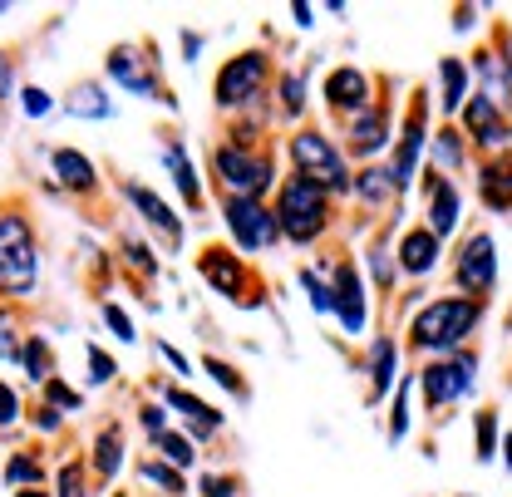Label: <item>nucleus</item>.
<instances>
[{
    "label": "nucleus",
    "instance_id": "nucleus-7",
    "mask_svg": "<svg viewBox=\"0 0 512 497\" xmlns=\"http://www.w3.org/2000/svg\"><path fill=\"white\" fill-rule=\"evenodd\" d=\"M104 79L119 84L133 99H148V104H163V109L178 114V99H173V89L163 79V64H158V45L153 40H124V45H114L104 55Z\"/></svg>",
    "mask_w": 512,
    "mask_h": 497
},
{
    "label": "nucleus",
    "instance_id": "nucleus-25",
    "mask_svg": "<svg viewBox=\"0 0 512 497\" xmlns=\"http://www.w3.org/2000/svg\"><path fill=\"white\" fill-rule=\"evenodd\" d=\"M468 69H473L478 84H483L478 94H488L498 109H512V69H508V60H503V50H498V40H493V45H478Z\"/></svg>",
    "mask_w": 512,
    "mask_h": 497
},
{
    "label": "nucleus",
    "instance_id": "nucleus-5",
    "mask_svg": "<svg viewBox=\"0 0 512 497\" xmlns=\"http://www.w3.org/2000/svg\"><path fill=\"white\" fill-rule=\"evenodd\" d=\"M286 158H291V173H301V178H311L316 187H325L335 202H350V192H355V168H350L345 148H340L320 124L291 128Z\"/></svg>",
    "mask_w": 512,
    "mask_h": 497
},
{
    "label": "nucleus",
    "instance_id": "nucleus-4",
    "mask_svg": "<svg viewBox=\"0 0 512 497\" xmlns=\"http://www.w3.org/2000/svg\"><path fill=\"white\" fill-rule=\"evenodd\" d=\"M276 222H281V242L316 247L335 227V197L325 187H316L311 178H301V173H286L276 183Z\"/></svg>",
    "mask_w": 512,
    "mask_h": 497
},
{
    "label": "nucleus",
    "instance_id": "nucleus-15",
    "mask_svg": "<svg viewBox=\"0 0 512 497\" xmlns=\"http://www.w3.org/2000/svg\"><path fill=\"white\" fill-rule=\"evenodd\" d=\"M222 227L232 237V247L261 256L281 242V222H276V207L266 202H222Z\"/></svg>",
    "mask_w": 512,
    "mask_h": 497
},
{
    "label": "nucleus",
    "instance_id": "nucleus-34",
    "mask_svg": "<svg viewBox=\"0 0 512 497\" xmlns=\"http://www.w3.org/2000/svg\"><path fill=\"white\" fill-rule=\"evenodd\" d=\"M148 448H153V458H163L168 468H178V473H188L192 463H197V443L188 434H178V429H163V434L148 438Z\"/></svg>",
    "mask_w": 512,
    "mask_h": 497
},
{
    "label": "nucleus",
    "instance_id": "nucleus-20",
    "mask_svg": "<svg viewBox=\"0 0 512 497\" xmlns=\"http://www.w3.org/2000/svg\"><path fill=\"white\" fill-rule=\"evenodd\" d=\"M163 143H158V158H163V168H168V178L178 187V197H183V207H188L192 217H202V207H207V192L197 183V163H192L188 143H183V133H158Z\"/></svg>",
    "mask_w": 512,
    "mask_h": 497
},
{
    "label": "nucleus",
    "instance_id": "nucleus-59",
    "mask_svg": "<svg viewBox=\"0 0 512 497\" xmlns=\"http://www.w3.org/2000/svg\"><path fill=\"white\" fill-rule=\"evenodd\" d=\"M503 463H508V473H512V434L503 438Z\"/></svg>",
    "mask_w": 512,
    "mask_h": 497
},
{
    "label": "nucleus",
    "instance_id": "nucleus-53",
    "mask_svg": "<svg viewBox=\"0 0 512 497\" xmlns=\"http://www.w3.org/2000/svg\"><path fill=\"white\" fill-rule=\"evenodd\" d=\"M158 355H163V360H168V365H173V374H192L188 355H183V350H173V345H168V340H158Z\"/></svg>",
    "mask_w": 512,
    "mask_h": 497
},
{
    "label": "nucleus",
    "instance_id": "nucleus-18",
    "mask_svg": "<svg viewBox=\"0 0 512 497\" xmlns=\"http://www.w3.org/2000/svg\"><path fill=\"white\" fill-rule=\"evenodd\" d=\"M419 197H424V227L448 242L453 232H458V217H463V187L453 183L448 173H434V168H424V178H419Z\"/></svg>",
    "mask_w": 512,
    "mask_h": 497
},
{
    "label": "nucleus",
    "instance_id": "nucleus-30",
    "mask_svg": "<svg viewBox=\"0 0 512 497\" xmlns=\"http://www.w3.org/2000/svg\"><path fill=\"white\" fill-rule=\"evenodd\" d=\"M429 168H434V173H448V178H458V173L468 168V138H463L458 124L434 128V138H429Z\"/></svg>",
    "mask_w": 512,
    "mask_h": 497
},
{
    "label": "nucleus",
    "instance_id": "nucleus-43",
    "mask_svg": "<svg viewBox=\"0 0 512 497\" xmlns=\"http://www.w3.org/2000/svg\"><path fill=\"white\" fill-rule=\"evenodd\" d=\"M119 251H124V261L133 266V271H143V276H158V256L148 251V242H143V237L124 232V237H119Z\"/></svg>",
    "mask_w": 512,
    "mask_h": 497
},
{
    "label": "nucleus",
    "instance_id": "nucleus-56",
    "mask_svg": "<svg viewBox=\"0 0 512 497\" xmlns=\"http://www.w3.org/2000/svg\"><path fill=\"white\" fill-rule=\"evenodd\" d=\"M453 15H458V20H453V30H458V35H468V30H473V20H468V15H478V10H468V5H458Z\"/></svg>",
    "mask_w": 512,
    "mask_h": 497
},
{
    "label": "nucleus",
    "instance_id": "nucleus-26",
    "mask_svg": "<svg viewBox=\"0 0 512 497\" xmlns=\"http://www.w3.org/2000/svg\"><path fill=\"white\" fill-rule=\"evenodd\" d=\"M69 119H84V124H109L119 114V104L109 99V84L104 79H79L60 104Z\"/></svg>",
    "mask_w": 512,
    "mask_h": 497
},
{
    "label": "nucleus",
    "instance_id": "nucleus-28",
    "mask_svg": "<svg viewBox=\"0 0 512 497\" xmlns=\"http://www.w3.org/2000/svg\"><path fill=\"white\" fill-rule=\"evenodd\" d=\"M478 197L493 212H512V153L478 158Z\"/></svg>",
    "mask_w": 512,
    "mask_h": 497
},
{
    "label": "nucleus",
    "instance_id": "nucleus-47",
    "mask_svg": "<svg viewBox=\"0 0 512 497\" xmlns=\"http://www.w3.org/2000/svg\"><path fill=\"white\" fill-rule=\"evenodd\" d=\"M99 315H104V325H109V330H114L124 345H133V340H138V330H133V315H128L119 301H99Z\"/></svg>",
    "mask_w": 512,
    "mask_h": 497
},
{
    "label": "nucleus",
    "instance_id": "nucleus-50",
    "mask_svg": "<svg viewBox=\"0 0 512 497\" xmlns=\"http://www.w3.org/2000/svg\"><path fill=\"white\" fill-rule=\"evenodd\" d=\"M138 424H143V434L148 438L163 434V429H168V409H163L158 399H143V404H138Z\"/></svg>",
    "mask_w": 512,
    "mask_h": 497
},
{
    "label": "nucleus",
    "instance_id": "nucleus-32",
    "mask_svg": "<svg viewBox=\"0 0 512 497\" xmlns=\"http://www.w3.org/2000/svg\"><path fill=\"white\" fill-rule=\"evenodd\" d=\"M89 468L99 483H114L124 473V429L119 424H104L99 438H94V453H89Z\"/></svg>",
    "mask_w": 512,
    "mask_h": 497
},
{
    "label": "nucleus",
    "instance_id": "nucleus-8",
    "mask_svg": "<svg viewBox=\"0 0 512 497\" xmlns=\"http://www.w3.org/2000/svg\"><path fill=\"white\" fill-rule=\"evenodd\" d=\"M429 89L419 84L414 94H409V104H404V119L394 128V148H389V173H394V187L404 192V187L419 178V168H424V158H429Z\"/></svg>",
    "mask_w": 512,
    "mask_h": 497
},
{
    "label": "nucleus",
    "instance_id": "nucleus-12",
    "mask_svg": "<svg viewBox=\"0 0 512 497\" xmlns=\"http://www.w3.org/2000/svg\"><path fill=\"white\" fill-rule=\"evenodd\" d=\"M197 271H202V281H207L217 296H227V301H237V306H261V286H256L252 266L232 247H202L197 251Z\"/></svg>",
    "mask_w": 512,
    "mask_h": 497
},
{
    "label": "nucleus",
    "instance_id": "nucleus-36",
    "mask_svg": "<svg viewBox=\"0 0 512 497\" xmlns=\"http://www.w3.org/2000/svg\"><path fill=\"white\" fill-rule=\"evenodd\" d=\"M138 478H143L148 488H158L163 497H188V478H183L178 468H168L163 458H153V453L138 458Z\"/></svg>",
    "mask_w": 512,
    "mask_h": 497
},
{
    "label": "nucleus",
    "instance_id": "nucleus-37",
    "mask_svg": "<svg viewBox=\"0 0 512 497\" xmlns=\"http://www.w3.org/2000/svg\"><path fill=\"white\" fill-rule=\"evenodd\" d=\"M419 389V379L414 374H399V384H394V409H389V443H404L409 438V394Z\"/></svg>",
    "mask_w": 512,
    "mask_h": 497
},
{
    "label": "nucleus",
    "instance_id": "nucleus-31",
    "mask_svg": "<svg viewBox=\"0 0 512 497\" xmlns=\"http://www.w3.org/2000/svg\"><path fill=\"white\" fill-rule=\"evenodd\" d=\"M0 478H5L15 493H20V488H45V478H50V468H45V448H15V453L5 458Z\"/></svg>",
    "mask_w": 512,
    "mask_h": 497
},
{
    "label": "nucleus",
    "instance_id": "nucleus-54",
    "mask_svg": "<svg viewBox=\"0 0 512 497\" xmlns=\"http://www.w3.org/2000/svg\"><path fill=\"white\" fill-rule=\"evenodd\" d=\"M291 15H296V25H301V30H311V25H316V10H311L306 0H296V5H291Z\"/></svg>",
    "mask_w": 512,
    "mask_h": 497
},
{
    "label": "nucleus",
    "instance_id": "nucleus-38",
    "mask_svg": "<svg viewBox=\"0 0 512 497\" xmlns=\"http://www.w3.org/2000/svg\"><path fill=\"white\" fill-rule=\"evenodd\" d=\"M296 281H301V291H306L311 311H316V315H335V286L320 276L316 266H301V271H296Z\"/></svg>",
    "mask_w": 512,
    "mask_h": 497
},
{
    "label": "nucleus",
    "instance_id": "nucleus-57",
    "mask_svg": "<svg viewBox=\"0 0 512 497\" xmlns=\"http://www.w3.org/2000/svg\"><path fill=\"white\" fill-rule=\"evenodd\" d=\"M498 50H503V60H508V69H512V30L508 25H498Z\"/></svg>",
    "mask_w": 512,
    "mask_h": 497
},
{
    "label": "nucleus",
    "instance_id": "nucleus-19",
    "mask_svg": "<svg viewBox=\"0 0 512 497\" xmlns=\"http://www.w3.org/2000/svg\"><path fill=\"white\" fill-rule=\"evenodd\" d=\"M153 394H158L163 409H178V414H183L188 438H197V443H212V438H222V429H227V414H222L217 404H207V399L188 394L183 384H153Z\"/></svg>",
    "mask_w": 512,
    "mask_h": 497
},
{
    "label": "nucleus",
    "instance_id": "nucleus-41",
    "mask_svg": "<svg viewBox=\"0 0 512 497\" xmlns=\"http://www.w3.org/2000/svg\"><path fill=\"white\" fill-rule=\"evenodd\" d=\"M202 370L212 374V379H217V384H222L227 394H237V399H252V384L242 379V370H232V365H227L222 355H202Z\"/></svg>",
    "mask_w": 512,
    "mask_h": 497
},
{
    "label": "nucleus",
    "instance_id": "nucleus-11",
    "mask_svg": "<svg viewBox=\"0 0 512 497\" xmlns=\"http://www.w3.org/2000/svg\"><path fill=\"white\" fill-rule=\"evenodd\" d=\"M453 286H458V296L493 301V291H498V242H493V232H468L458 242V251H453Z\"/></svg>",
    "mask_w": 512,
    "mask_h": 497
},
{
    "label": "nucleus",
    "instance_id": "nucleus-45",
    "mask_svg": "<svg viewBox=\"0 0 512 497\" xmlns=\"http://www.w3.org/2000/svg\"><path fill=\"white\" fill-rule=\"evenodd\" d=\"M20 350H25V335H20L15 315L0 311V365H20Z\"/></svg>",
    "mask_w": 512,
    "mask_h": 497
},
{
    "label": "nucleus",
    "instance_id": "nucleus-51",
    "mask_svg": "<svg viewBox=\"0 0 512 497\" xmlns=\"http://www.w3.org/2000/svg\"><path fill=\"white\" fill-rule=\"evenodd\" d=\"M30 429H35V434H55V429H60V409H50V404L30 409Z\"/></svg>",
    "mask_w": 512,
    "mask_h": 497
},
{
    "label": "nucleus",
    "instance_id": "nucleus-42",
    "mask_svg": "<svg viewBox=\"0 0 512 497\" xmlns=\"http://www.w3.org/2000/svg\"><path fill=\"white\" fill-rule=\"evenodd\" d=\"M60 104H55V94L45 89V84H25L20 89V114L30 119V124H40V119H50Z\"/></svg>",
    "mask_w": 512,
    "mask_h": 497
},
{
    "label": "nucleus",
    "instance_id": "nucleus-23",
    "mask_svg": "<svg viewBox=\"0 0 512 497\" xmlns=\"http://www.w3.org/2000/svg\"><path fill=\"white\" fill-rule=\"evenodd\" d=\"M306 109H311V69H276V99H271V114L276 124L301 128L306 124Z\"/></svg>",
    "mask_w": 512,
    "mask_h": 497
},
{
    "label": "nucleus",
    "instance_id": "nucleus-33",
    "mask_svg": "<svg viewBox=\"0 0 512 497\" xmlns=\"http://www.w3.org/2000/svg\"><path fill=\"white\" fill-rule=\"evenodd\" d=\"M389 232H394V222L384 217V227L370 237V251H365V261H370V271H375V291H380V296H394V286H399V261H394V247H389Z\"/></svg>",
    "mask_w": 512,
    "mask_h": 497
},
{
    "label": "nucleus",
    "instance_id": "nucleus-22",
    "mask_svg": "<svg viewBox=\"0 0 512 497\" xmlns=\"http://www.w3.org/2000/svg\"><path fill=\"white\" fill-rule=\"evenodd\" d=\"M399 340H394V330H380V335H370V345H365V360H360V370L370 374V389H365V404H380L384 394L399 384Z\"/></svg>",
    "mask_w": 512,
    "mask_h": 497
},
{
    "label": "nucleus",
    "instance_id": "nucleus-14",
    "mask_svg": "<svg viewBox=\"0 0 512 497\" xmlns=\"http://www.w3.org/2000/svg\"><path fill=\"white\" fill-rule=\"evenodd\" d=\"M453 124L463 128L468 148H478L483 158L512 153V114L508 109H498L488 94H468V104H463V114H458Z\"/></svg>",
    "mask_w": 512,
    "mask_h": 497
},
{
    "label": "nucleus",
    "instance_id": "nucleus-17",
    "mask_svg": "<svg viewBox=\"0 0 512 497\" xmlns=\"http://www.w3.org/2000/svg\"><path fill=\"white\" fill-rule=\"evenodd\" d=\"M375 94H380V79H375L370 69H360V64H335V69L320 79V99H325V109H330L340 124L355 119L360 109H370Z\"/></svg>",
    "mask_w": 512,
    "mask_h": 497
},
{
    "label": "nucleus",
    "instance_id": "nucleus-48",
    "mask_svg": "<svg viewBox=\"0 0 512 497\" xmlns=\"http://www.w3.org/2000/svg\"><path fill=\"white\" fill-rule=\"evenodd\" d=\"M20 414H25V404H20L15 384H10V379H0V434H10V429L20 424Z\"/></svg>",
    "mask_w": 512,
    "mask_h": 497
},
{
    "label": "nucleus",
    "instance_id": "nucleus-39",
    "mask_svg": "<svg viewBox=\"0 0 512 497\" xmlns=\"http://www.w3.org/2000/svg\"><path fill=\"white\" fill-rule=\"evenodd\" d=\"M498 409H478L473 414V453H478V463H493V453H498Z\"/></svg>",
    "mask_w": 512,
    "mask_h": 497
},
{
    "label": "nucleus",
    "instance_id": "nucleus-60",
    "mask_svg": "<svg viewBox=\"0 0 512 497\" xmlns=\"http://www.w3.org/2000/svg\"><path fill=\"white\" fill-rule=\"evenodd\" d=\"M109 497H128V493H109Z\"/></svg>",
    "mask_w": 512,
    "mask_h": 497
},
{
    "label": "nucleus",
    "instance_id": "nucleus-49",
    "mask_svg": "<svg viewBox=\"0 0 512 497\" xmlns=\"http://www.w3.org/2000/svg\"><path fill=\"white\" fill-rule=\"evenodd\" d=\"M84 360H89V384H114V374H119L114 355H104L99 345H84Z\"/></svg>",
    "mask_w": 512,
    "mask_h": 497
},
{
    "label": "nucleus",
    "instance_id": "nucleus-24",
    "mask_svg": "<svg viewBox=\"0 0 512 497\" xmlns=\"http://www.w3.org/2000/svg\"><path fill=\"white\" fill-rule=\"evenodd\" d=\"M350 207H360V212H370V217H384L389 207H399V187H394L389 163H365V168L355 173Z\"/></svg>",
    "mask_w": 512,
    "mask_h": 497
},
{
    "label": "nucleus",
    "instance_id": "nucleus-6",
    "mask_svg": "<svg viewBox=\"0 0 512 497\" xmlns=\"http://www.w3.org/2000/svg\"><path fill=\"white\" fill-rule=\"evenodd\" d=\"M271 84H276V60H271V50H237L232 60H222L217 69V79H212V104H217V114H252V109H266L271 99Z\"/></svg>",
    "mask_w": 512,
    "mask_h": 497
},
{
    "label": "nucleus",
    "instance_id": "nucleus-35",
    "mask_svg": "<svg viewBox=\"0 0 512 497\" xmlns=\"http://www.w3.org/2000/svg\"><path fill=\"white\" fill-rule=\"evenodd\" d=\"M20 370L30 374V384H40V389H45V384H50V379H55V350H50V340H45V335H25V350H20Z\"/></svg>",
    "mask_w": 512,
    "mask_h": 497
},
{
    "label": "nucleus",
    "instance_id": "nucleus-10",
    "mask_svg": "<svg viewBox=\"0 0 512 497\" xmlns=\"http://www.w3.org/2000/svg\"><path fill=\"white\" fill-rule=\"evenodd\" d=\"M340 128H345L340 148H345V158H350V163H380L384 153L394 148V99L384 94V79H380L375 104H370V109H360L355 119H345Z\"/></svg>",
    "mask_w": 512,
    "mask_h": 497
},
{
    "label": "nucleus",
    "instance_id": "nucleus-58",
    "mask_svg": "<svg viewBox=\"0 0 512 497\" xmlns=\"http://www.w3.org/2000/svg\"><path fill=\"white\" fill-rule=\"evenodd\" d=\"M15 497H55V493H45V488H20Z\"/></svg>",
    "mask_w": 512,
    "mask_h": 497
},
{
    "label": "nucleus",
    "instance_id": "nucleus-52",
    "mask_svg": "<svg viewBox=\"0 0 512 497\" xmlns=\"http://www.w3.org/2000/svg\"><path fill=\"white\" fill-rule=\"evenodd\" d=\"M15 94V55L10 50H0V104Z\"/></svg>",
    "mask_w": 512,
    "mask_h": 497
},
{
    "label": "nucleus",
    "instance_id": "nucleus-16",
    "mask_svg": "<svg viewBox=\"0 0 512 497\" xmlns=\"http://www.w3.org/2000/svg\"><path fill=\"white\" fill-rule=\"evenodd\" d=\"M119 197H124L128 207L138 212V222L163 242V251H183V242H188V227H183V217L153 192L148 183H138V178H119Z\"/></svg>",
    "mask_w": 512,
    "mask_h": 497
},
{
    "label": "nucleus",
    "instance_id": "nucleus-55",
    "mask_svg": "<svg viewBox=\"0 0 512 497\" xmlns=\"http://www.w3.org/2000/svg\"><path fill=\"white\" fill-rule=\"evenodd\" d=\"M183 55H188V64H197V55H202V35L183 30Z\"/></svg>",
    "mask_w": 512,
    "mask_h": 497
},
{
    "label": "nucleus",
    "instance_id": "nucleus-2",
    "mask_svg": "<svg viewBox=\"0 0 512 497\" xmlns=\"http://www.w3.org/2000/svg\"><path fill=\"white\" fill-rule=\"evenodd\" d=\"M40 232L20 202L0 207V296L5 301H35L40 291Z\"/></svg>",
    "mask_w": 512,
    "mask_h": 497
},
{
    "label": "nucleus",
    "instance_id": "nucleus-46",
    "mask_svg": "<svg viewBox=\"0 0 512 497\" xmlns=\"http://www.w3.org/2000/svg\"><path fill=\"white\" fill-rule=\"evenodd\" d=\"M242 478L237 473H202L197 478V497H242Z\"/></svg>",
    "mask_w": 512,
    "mask_h": 497
},
{
    "label": "nucleus",
    "instance_id": "nucleus-29",
    "mask_svg": "<svg viewBox=\"0 0 512 497\" xmlns=\"http://www.w3.org/2000/svg\"><path fill=\"white\" fill-rule=\"evenodd\" d=\"M434 69H439V109H444V119L453 124V119L463 114V104H468L473 69H468V60H458V55H444Z\"/></svg>",
    "mask_w": 512,
    "mask_h": 497
},
{
    "label": "nucleus",
    "instance_id": "nucleus-3",
    "mask_svg": "<svg viewBox=\"0 0 512 497\" xmlns=\"http://www.w3.org/2000/svg\"><path fill=\"white\" fill-rule=\"evenodd\" d=\"M207 168L222 187V202H266V192L276 187V153L266 143L217 138L207 153Z\"/></svg>",
    "mask_w": 512,
    "mask_h": 497
},
{
    "label": "nucleus",
    "instance_id": "nucleus-9",
    "mask_svg": "<svg viewBox=\"0 0 512 497\" xmlns=\"http://www.w3.org/2000/svg\"><path fill=\"white\" fill-rule=\"evenodd\" d=\"M414 379H419V394H424L429 414L434 409H453L478 384V350H458V355H444V360H424L414 370Z\"/></svg>",
    "mask_w": 512,
    "mask_h": 497
},
{
    "label": "nucleus",
    "instance_id": "nucleus-44",
    "mask_svg": "<svg viewBox=\"0 0 512 497\" xmlns=\"http://www.w3.org/2000/svg\"><path fill=\"white\" fill-rule=\"evenodd\" d=\"M40 399H45L50 409H60V414H79V409H84V394H79V389H69L60 374H55V379L40 389Z\"/></svg>",
    "mask_w": 512,
    "mask_h": 497
},
{
    "label": "nucleus",
    "instance_id": "nucleus-40",
    "mask_svg": "<svg viewBox=\"0 0 512 497\" xmlns=\"http://www.w3.org/2000/svg\"><path fill=\"white\" fill-rule=\"evenodd\" d=\"M55 497H89V463H84V458H64L60 463Z\"/></svg>",
    "mask_w": 512,
    "mask_h": 497
},
{
    "label": "nucleus",
    "instance_id": "nucleus-1",
    "mask_svg": "<svg viewBox=\"0 0 512 497\" xmlns=\"http://www.w3.org/2000/svg\"><path fill=\"white\" fill-rule=\"evenodd\" d=\"M493 301H478V296H434L424 301L419 311L409 315V350L424 355V360H444L468 350V340L483 330Z\"/></svg>",
    "mask_w": 512,
    "mask_h": 497
},
{
    "label": "nucleus",
    "instance_id": "nucleus-27",
    "mask_svg": "<svg viewBox=\"0 0 512 497\" xmlns=\"http://www.w3.org/2000/svg\"><path fill=\"white\" fill-rule=\"evenodd\" d=\"M50 173H55V183H60L64 192H79V197H94V192H99V168H94V158L79 153V148H55V153H50Z\"/></svg>",
    "mask_w": 512,
    "mask_h": 497
},
{
    "label": "nucleus",
    "instance_id": "nucleus-13",
    "mask_svg": "<svg viewBox=\"0 0 512 497\" xmlns=\"http://www.w3.org/2000/svg\"><path fill=\"white\" fill-rule=\"evenodd\" d=\"M330 286H335V320H340V330H345L350 340L365 335L370 320H375V301H370V281H365V271L355 266V256H335Z\"/></svg>",
    "mask_w": 512,
    "mask_h": 497
},
{
    "label": "nucleus",
    "instance_id": "nucleus-21",
    "mask_svg": "<svg viewBox=\"0 0 512 497\" xmlns=\"http://www.w3.org/2000/svg\"><path fill=\"white\" fill-rule=\"evenodd\" d=\"M394 261H399V276L409 281H429L439 266H444V242L419 222V227H404L399 242H394Z\"/></svg>",
    "mask_w": 512,
    "mask_h": 497
}]
</instances>
